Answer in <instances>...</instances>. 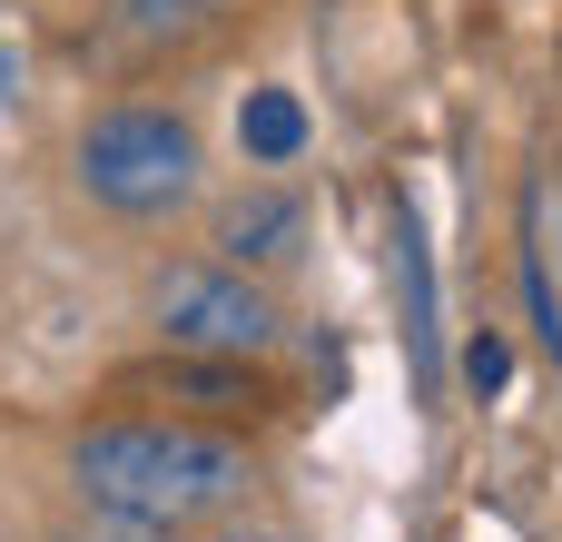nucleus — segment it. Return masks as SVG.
Here are the masks:
<instances>
[{
	"mask_svg": "<svg viewBox=\"0 0 562 542\" xmlns=\"http://www.w3.org/2000/svg\"><path fill=\"white\" fill-rule=\"evenodd\" d=\"M10 99H20V49L0 39V109H10Z\"/></svg>",
	"mask_w": 562,
	"mask_h": 542,
	"instance_id": "13",
	"label": "nucleus"
},
{
	"mask_svg": "<svg viewBox=\"0 0 562 542\" xmlns=\"http://www.w3.org/2000/svg\"><path fill=\"white\" fill-rule=\"evenodd\" d=\"M385 247H395V296H405V346H415V395L435 405V395H445V326H435V257H425V227H415V207H405V197L385 207Z\"/></svg>",
	"mask_w": 562,
	"mask_h": 542,
	"instance_id": "5",
	"label": "nucleus"
},
{
	"mask_svg": "<svg viewBox=\"0 0 562 542\" xmlns=\"http://www.w3.org/2000/svg\"><path fill=\"white\" fill-rule=\"evenodd\" d=\"M296 247H306V207L286 197V188H237L227 207H217V257L227 267H296Z\"/></svg>",
	"mask_w": 562,
	"mask_h": 542,
	"instance_id": "6",
	"label": "nucleus"
},
{
	"mask_svg": "<svg viewBox=\"0 0 562 542\" xmlns=\"http://www.w3.org/2000/svg\"><path fill=\"white\" fill-rule=\"evenodd\" d=\"M119 395H168L178 425H198V415H257V405H267V385H257L247 355H178V346H168L158 365H128Z\"/></svg>",
	"mask_w": 562,
	"mask_h": 542,
	"instance_id": "4",
	"label": "nucleus"
},
{
	"mask_svg": "<svg viewBox=\"0 0 562 542\" xmlns=\"http://www.w3.org/2000/svg\"><path fill=\"white\" fill-rule=\"evenodd\" d=\"M49 542H178V533H158V523H138V513H109V504H79Z\"/></svg>",
	"mask_w": 562,
	"mask_h": 542,
	"instance_id": "10",
	"label": "nucleus"
},
{
	"mask_svg": "<svg viewBox=\"0 0 562 542\" xmlns=\"http://www.w3.org/2000/svg\"><path fill=\"white\" fill-rule=\"evenodd\" d=\"M148 316H158V336H168L178 355H247V365H257V355L277 346V326H286L277 296H267L247 267H227V257H217V267H168V276L148 286Z\"/></svg>",
	"mask_w": 562,
	"mask_h": 542,
	"instance_id": "3",
	"label": "nucleus"
},
{
	"mask_svg": "<svg viewBox=\"0 0 562 542\" xmlns=\"http://www.w3.org/2000/svg\"><path fill=\"white\" fill-rule=\"evenodd\" d=\"M217 20H227V0H119V30L148 39V49L198 39V30H217Z\"/></svg>",
	"mask_w": 562,
	"mask_h": 542,
	"instance_id": "8",
	"label": "nucleus"
},
{
	"mask_svg": "<svg viewBox=\"0 0 562 542\" xmlns=\"http://www.w3.org/2000/svg\"><path fill=\"white\" fill-rule=\"evenodd\" d=\"M69 484H79V504H109V513H138L158 533H188V523H207V513H227L247 494V444L217 434V425L128 415V425H89L69 444Z\"/></svg>",
	"mask_w": 562,
	"mask_h": 542,
	"instance_id": "1",
	"label": "nucleus"
},
{
	"mask_svg": "<svg viewBox=\"0 0 562 542\" xmlns=\"http://www.w3.org/2000/svg\"><path fill=\"white\" fill-rule=\"evenodd\" d=\"M237 148H247L257 168H286V158L306 148V109H296V89H247V109H237Z\"/></svg>",
	"mask_w": 562,
	"mask_h": 542,
	"instance_id": "7",
	"label": "nucleus"
},
{
	"mask_svg": "<svg viewBox=\"0 0 562 542\" xmlns=\"http://www.w3.org/2000/svg\"><path fill=\"white\" fill-rule=\"evenodd\" d=\"M464 385H474V395H504V385H514V346H504V336H474V346H464Z\"/></svg>",
	"mask_w": 562,
	"mask_h": 542,
	"instance_id": "11",
	"label": "nucleus"
},
{
	"mask_svg": "<svg viewBox=\"0 0 562 542\" xmlns=\"http://www.w3.org/2000/svg\"><path fill=\"white\" fill-rule=\"evenodd\" d=\"M524 306H533V346L562 365V306H553V267H543V207L524 227Z\"/></svg>",
	"mask_w": 562,
	"mask_h": 542,
	"instance_id": "9",
	"label": "nucleus"
},
{
	"mask_svg": "<svg viewBox=\"0 0 562 542\" xmlns=\"http://www.w3.org/2000/svg\"><path fill=\"white\" fill-rule=\"evenodd\" d=\"M217 542H296V533H286V523H227Z\"/></svg>",
	"mask_w": 562,
	"mask_h": 542,
	"instance_id": "12",
	"label": "nucleus"
},
{
	"mask_svg": "<svg viewBox=\"0 0 562 542\" xmlns=\"http://www.w3.org/2000/svg\"><path fill=\"white\" fill-rule=\"evenodd\" d=\"M79 197L109 217H168L198 197V128L178 109L119 99L79 128Z\"/></svg>",
	"mask_w": 562,
	"mask_h": 542,
	"instance_id": "2",
	"label": "nucleus"
}]
</instances>
